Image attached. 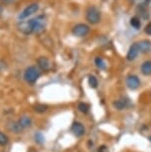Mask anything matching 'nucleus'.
Instances as JSON below:
<instances>
[{
    "mask_svg": "<svg viewBox=\"0 0 151 152\" xmlns=\"http://www.w3.org/2000/svg\"><path fill=\"white\" fill-rule=\"evenodd\" d=\"M47 18L45 15H38L28 21H20L18 25L19 31L25 35L30 34H41L46 29Z\"/></svg>",
    "mask_w": 151,
    "mask_h": 152,
    "instance_id": "f257e3e1",
    "label": "nucleus"
},
{
    "mask_svg": "<svg viewBox=\"0 0 151 152\" xmlns=\"http://www.w3.org/2000/svg\"><path fill=\"white\" fill-rule=\"evenodd\" d=\"M41 77V72L36 66H30L24 72V80L29 85L36 84Z\"/></svg>",
    "mask_w": 151,
    "mask_h": 152,
    "instance_id": "f03ea898",
    "label": "nucleus"
},
{
    "mask_svg": "<svg viewBox=\"0 0 151 152\" xmlns=\"http://www.w3.org/2000/svg\"><path fill=\"white\" fill-rule=\"evenodd\" d=\"M85 19L92 25L98 24L101 19V11L96 6H89L85 10Z\"/></svg>",
    "mask_w": 151,
    "mask_h": 152,
    "instance_id": "7ed1b4c3",
    "label": "nucleus"
},
{
    "mask_svg": "<svg viewBox=\"0 0 151 152\" xmlns=\"http://www.w3.org/2000/svg\"><path fill=\"white\" fill-rule=\"evenodd\" d=\"M39 10V4L38 3H31L28 5L27 7H25V9L19 14L18 19L23 21L24 19H27L28 17L34 15L35 13L38 12Z\"/></svg>",
    "mask_w": 151,
    "mask_h": 152,
    "instance_id": "20e7f679",
    "label": "nucleus"
},
{
    "mask_svg": "<svg viewBox=\"0 0 151 152\" xmlns=\"http://www.w3.org/2000/svg\"><path fill=\"white\" fill-rule=\"evenodd\" d=\"M90 26L87 24H85V23H79V24L75 25V26L73 27L72 29V33L74 36L76 37H80V38H82V37H85L88 35V34L90 33Z\"/></svg>",
    "mask_w": 151,
    "mask_h": 152,
    "instance_id": "39448f33",
    "label": "nucleus"
},
{
    "mask_svg": "<svg viewBox=\"0 0 151 152\" xmlns=\"http://www.w3.org/2000/svg\"><path fill=\"white\" fill-rule=\"evenodd\" d=\"M125 84H126V87L129 88V90L134 91L140 87L141 83L137 76H135V75H130V76H128L126 78Z\"/></svg>",
    "mask_w": 151,
    "mask_h": 152,
    "instance_id": "423d86ee",
    "label": "nucleus"
},
{
    "mask_svg": "<svg viewBox=\"0 0 151 152\" xmlns=\"http://www.w3.org/2000/svg\"><path fill=\"white\" fill-rule=\"evenodd\" d=\"M71 131L75 136L77 137H82L85 135V126L82 124L81 122L75 121L71 126Z\"/></svg>",
    "mask_w": 151,
    "mask_h": 152,
    "instance_id": "0eeeda50",
    "label": "nucleus"
},
{
    "mask_svg": "<svg viewBox=\"0 0 151 152\" xmlns=\"http://www.w3.org/2000/svg\"><path fill=\"white\" fill-rule=\"evenodd\" d=\"M139 53H140V51H139L138 42L133 43V44L130 46L129 50H128V52H127L126 59L128 60V61H134V60L137 58Z\"/></svg>",
    "mask_w": 151,
    "mask_h": 152,
    "instance_id": "6e6552de",
    "label": "nucleus"
},
{
    "mask_svg": "<svg viewBox=\"0 0 151 152\" xmlns=\"http://www.w3.org/2000/svg\"><path fill=\"white\" fill-rule=\"evenodd\" d=\"M37 66H38L39 70L48 71L50 69V61H49V59L46 58V57H44V56L39 57V58L37 59Z\"/></svg>",
    "mask_w": 151,
    "mask_h": 152,
    "instance_id": "1a4fd4ad",
    "label": "nucleus"
},
{
    "mask_svg": "<svg viewBox=\"0 0 151 152\" xmlns=\"http://www.w3.org/2000/svg\"><path fill=\"white\" fill-rule=\"evenodd\" d=\"M139 51L142 54H148L151 52V42L149 40H141L138 42Z\"/></svg>",
    "mask_w": 151,
    "mask_h": 152,
    "instance_id": "9d476101",
    "label": "nucleus"
},
{
    "mask_svg": "<svg viewBox=\"0 0 151 152\" xmlns=\"http://www.w3.org/2000/svg\"><path fill=\"white\" fill-rule=\"evenodd\" d=\"M18 123L20 124L23 129H26V128H30L33 124V120L30 116L28 115H22L20 118L18 119Z\"/></svg>",
    "mask_w": 151,
    "mask_h": 152,
    "instance_id": "9b49d317",
    "label": "nucleus"
},
{
    "mask_svg": "<svg viewBox=\"0 0 151 152\" xmlns=\"http://www.w3.org/2000/svg\"><path fill=\"white\" fill-rule=\"evenodd\" d=\"M7 128L8 130L11 131L13 133H21L24 129L20 126L18 121H9L7 123Z\"/></svg>",
    "mask_w": 151,
    "mask_h": 152,
    "instance_id": "f8f14e48",
    "label": "nucleus"
},
{
    "mask_svg": "<svg viewBox=\"0 0 151 152\" xmlns=\"http://www.w3.org/2000/svg\"><path fill=\"white\" fill-rule=\"evenodd\" d=\"M113 107H115L117 110H125L129 107V102H128L127 99H117L113 102Z\"/></svg>",
    "mask_w": 151,
    "mask_h": 152,
    "instance_id": "ddd939ff",
    "label": "nucleus"
},
{
    "mask_svg": "<svg viewBox=\"0 0 151 152\" xmlns=\"http://www.w3.org/2000/svg\"><path fill=\"white\" fill-rule=\"evenodd\" d=\"M141 73L144 76H150L151 75V61H145L140 67Z\"/></svg>",
    "mask_w": 151,
    "mask_h": 152,
    "instance_id": "4468645a",
    "label": "nucleus"
},
{
    "mask_svg": "<svg viewBox=\"0 0 151 152\" xmlns=\"http://www.w3.org/2000/svg\"><path fill=\"white\" fill-rule=\"evenodd\" d=\"M33 108L37 113H44L48 110L49 107H48L47 104H37L34 105Z\"/></svg>",
    "mask_w": 151,
    "mask_h": 152,
    "instance_id": "2eb2a0df",
    "label": "nucleus"
},
{
    "mask_svg": "<svg viewBox=\"0 0 151 152\" xmlns=\"http://www.w3.org/2000/svg\"><path fill=\"white\" fill-rule=\"evenodd\" d=\"M130 25L134 28V29L136 30H138V29H140V27H141V22H140V19L138 18V17H132L131 19H130Z\"/></svg>",
    "mask_w": 151,
    "mask_h": 152,
    "instance_id": "dca6fc26",
    "label": "nucleus"
},
{
    "mask_svg": "<svg viewBox=\"0 0 151 152\" xmlns=\"http://www.w3.org/2000/svg\"><path fill=\"white\" fill-rule=\"evenodd\" d=\"M95 64L96 67L98 69H101V70H105V68H107V64H105V62L104 61V59L101 58V57H96L95 59Z\"/></svg>",
    "mask_w": 151,
    "mask_h": 152,
    "instance_id": "f3484780",
    "label": "nucleus"
},
{
    "mask_svg": "<svg viewBox=\"0 0 151 152\" xmlns=\"http://www.w3.org/2000/svg\"><path fill=\"white\" fill-rule=\"evenodd\" d=\"M9 143V137L7 136V134L0 131V146H6Z\"/></svg>",
    "mask_w": 151,
    "mask_h": 152,
    "instance_id": "a211bd4d",
    "label": "nucleus"
},
{
    "mask_svg": "<svg viewBox=\"0 0 151 152\" xmlns=\"http://www.w3.org/2000/svg\"><path fill=\"white\" fill-rule=\"evenodd\" d=\"M90 105L85 102H80L78 104V110L81 111L82 113H88L90 111Z\"/></svg>",
    "mask_w": 151,
    "mask_h": 152,
    "instance_id": "6ab92c4d",
    "label": "nucleus"
},
{
    "mask_svg": "<svg viewBox=\"0 0 151 152\" xmlns=\"http://www.w3.org/2000/svg\"><path fill=\"white\" fill-rule=\"evenodd\" d=\"M89 85L92 88H96L98 86V79H96L95 76H90L89 77Z\"/></svg>",
    "mask_w": 151,
    "mask_h": 152,
    "instance_id": "aec40b11",
    "label": "nucleus"
},
{
    "mask_svg": "<svg viewBox=\"0 0 151 152\" xmlns=\"http://www.w3.org/2000/svg\"><path fill=\"white\" fill-rule=\"evenodd\" d=\"M34 138H35V141L38 143V144H43L45 141V137L41 132H37L35 134V136H34Z\"/></svg>",
    "mask_w": 151,
    "mask_h": 152,
    "instance_id": "412c9836",
    "label": "nucleus"
},
{
    "mask_svg": "<svg viewBox=\"0 0 151 152\" xmlns=\"http://www.w3.org/2000/svg\"><path fill=\"white\" fill-rule=\"evenodd\" d=\"M144 32L147 34V35H150L151 36V22H149L148 24L145 26L144 28Z\"/></svg>",
    "mask_w": 151,
    "mask_h": 152,
    "instance_id": "4be33fe9",
    "label": "nucleus"
},
{
    "mask_svg": "<svg viewBox=\"0 0 151 152\" xmlns=\"http://www.w3.org/2000/svg\"><path fill=\"white\" fill-rule=\"evenodd\" d=\"M17 0H0V2H1L2 4L4 5H11V4H14Z\"/></svg>",
    "mask_w": 151,
    "mask_h": 152,
    "instance_id": "5701e85b",
    "label": "nucleus"
},
{
    "mask_svg": "<svg viewBox=\"0 0 151 152\" xmlns=\"http://www.w3.org/2000/svg\"><path fill=\"white\" fill-rule=\"evenodd\" d=\"M98 152H107V148L105 146H101L98 148Z\"/></svg>",
    "mask_w": 151,
    "mask_h": 152,
    "instance_id": "b1692460",
    "label": "nucleus"
},
{
    "mask_svg": "<svg viewBox=\"0 0 151 152\" xmlns=\"http://www.w3.org/2000/svg\"><path fill=\"white\" fill-rule=\"evenodd\" d=\"M2 14H3V6L0 4V16H1Z\"/></svg>",
    "mask_w": 151,
    "mask_h": 152,
    "instance_id": "393cba45",
    "label": "nucleus"
},
{
    "mask_svg": "<svg viewBox=\"0 0 151 152\" xmlns=\"http://www.w3.org/2000/svg\"><path fill=\"white\" fill-rule=\"evenodd\" d=\"M151 0H145V2H150Z\"/></svg>",
    "mask_w": 151,
    "mask_h": 152,
    "instance_id": "a878e982",
    "label": "nucleus"
},
{
    "mask_svg": "<svg viewBox=\"0 0 151 152\" xmlns=\"http://www.w3.org/2000/svg\"><path fill=\"white\" fill-rule=\"evenodd\" d=\"M149 140H150V141H151V136L149 137Z\"/></svg>",
    "mask_w": 151,
    "mask_h": 152,
    "instance_id": "bb28decb",
    "label": "nucleus"
}]
</instances>
